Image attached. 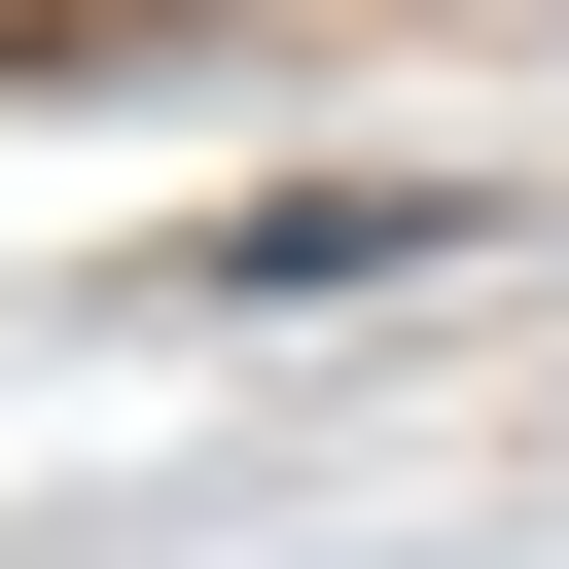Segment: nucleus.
Returning a JSON list of instances; mask_svg holds the SVG:
<instances>
[{
	"instance_id": "nucleus-1",
	"label": "nucleus",
	"mask_w": 569,
	"mask_h": 569,
	"mask_svg": "<svg viewBox=\"0 0 569 569\" xmlns=\"http://www.w3.org/2000/svg\"><path fill=\"white\" fill-rule=\"evenodd\" d=\"M427 249H462V178H284V213H213L249 320H356V284H427Z\"/></svg>"
}]
</instances>
